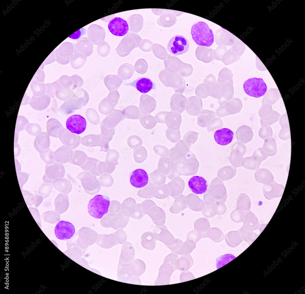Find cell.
<instances>
[{
	"instance_id": "4316f807",
	"label": "cell",
	"mask_w": 305,
	"mask_h": 294,
	"mask_svg": "<svg viewBox=\"0 0 305 294\" xmlns=\"http://www.w3.org/2000/svg\"><path fill=\"white\" fill-rule=\"evenodd\" d=\"M109 45L105 42L101 43L98 47L97 51L98 54L100 56L105 57L109 53Z\"/></svg>"
},
{
	"instance_id": "277c9868",
	"label": "cell",
	"mask_w": 305,
	"mask_h": 294,
	"mask_svg": "<svg viewBox=\"0 0 305 294\" xmlns=\"http://www.w3.org/2000/svg\"><path fill=\"white\" fill-rule=\"evenodd\" d=\"M89 100L87 91L82 88H78L72 93L71 98L65 102V105H67L69 113H70L85 106Z\"/></svg>"
},
{
	"instance_id": "cb8c5ba5",
	"label": "cell",
	"mask_w": 305,
	"mask_h": 294,
	"mask_svg": "<svg viewBox=\"0 0 305 294\" xmlns=\"http://www.w3.org/2000/svg\"><path fill=\"white\" fill-rule=\"evenodd\" d=\"M276 144L275 141L273 142H267L266 140L264 146L263 152L266 156L275 155L276 152Z\"/></svg>"
},
{
	"instance_id": "5bb4252c",
	"label": "cell",
	"mask_w": 305,
	"mask_h": 294,
	"mask_svg": "<svg viewBox=\"0 0 305 294\" xmlns=\"http://www.w3.org/2000/svg\"><path fill=\"white\" fill-rule=\"evenodd\" d=\"M234 133L230 129L223 128L216 131L214 135L215 142L219 145H225L230 143L232 141Z\"/></svg>"
},
{
	"instance_id": "ac0fdd59",
	"label": "cell",
	"mask_w": 305,
	"mask_h": 294,
	"mask_svg": "<svg viewBox=\"0 0 305 294\" xmlns=\"http://www.w3.org/2000/svg\"><path fill=\"white\" fill-rule=\"evenodd\" d=\"M243 220L245 226L249 229H256L258 226L259 222L255 215L249 210L245 214Z\"/></svg>"
},
{
	"instance_id": "8992f818",
	"label": "cell",
	"mask_w": 305,
	"mask_h": 294,
	"mask_svg": "<svg viewBox=\"0 0 305 294\" xmlns=\"http://www.w3.org/2000/svg\"><path fill=\"white\" fill-rule=\"evenodd\" d=\"M75 231V228L73 224L64 221H61L58 223L54 229L56 237L61 240L70 239L74 234Z\"/></svg>"
},
{
	"instance_id": "2e32d148",
	"label": "cell",
	"mask_w": 305,
	"mask_h": 294,
	"mask_svg": "<svg viewBox=\"0 0 305 294\" xmlns=\"http://www.w3.org/2000/svg\"><path fill=\"white\" fill-rule=\"evenodd\" d=\"M93 47L92 42L86 37L81 38L78 39L74 45L75 51L83 53L87 56L92 53Z\"/></svg>"
},
{
	"instance_id": "d4e9b609",
	"label": "cell",
	"mask_w": 305,
	"mask_h": 294,
	"mask_svg": "<svg viewBox=\"0 0 305 294\" xmlns=\"http://www.w3.org/2000/svg\"><path fill=\"white\" fill-rule=\"evenodd\" d=\"M116 105V104L112 102L107 97H106L100 102L99 106V109L100 111L101 110H112Z\"/></svg>"
},
{
	"instance_id": "9c48e42d",
	"label": "cell",
	"mask_w": 305,
	"mask_h": 294,
	"mask_svg": "<svg viewBox=\"0 0 305 294\" xmlns=\"http://www.w3.org/2000/svg\"><path fill=\"white\" fill-rule=\"evenodd\" d=\"M284 190V186L274 181L270 184L264 185L262 188L263 195L268 200L282 196Z\"/></svg>"
},
{
	"instance_id": "4dcf8cb0",
	"label": "cell",
	"mask_w": 305,
	"mask_h": 294,
	"mask_svg": "<svg viewBox=\"0 0 305 294\" xmlns=\"http://www.w3.org/2000/svg\"><path fill=\"white\" fill-rule=\"evenodd\" d=\"M86 29L82 28L78 30L75 33L69 37V38L73 39H77L86 33Z\"/></svg>"
},
{
	"instance_id": "30bf717a",
	"label": "cell",
	"mask_w": 305,
	"mask_h": 294,
	"mask_svg": "<svg viewBox=\"0 0 305 294\" xmlns=\"http://www.w3.org/2000/svg\"><path fill=\"white\" fill-rule=\"evenodd\" d=\"M148 181L147 173L142 169H137L133 171L130 179L131 184L136 188H141L145 186L148 184Z\"/></svg>"
},
{
	"instance_id": "d6986e66",
	"label": "cell",
	"mask_w": 305,
	"mask_h": 294,
	"mask_svg": "<svg viewBox=\"0 0 305 294\" xmlns=\"http://www.w3.org/2000/svg\"><path fill=\"white\" fill-rule=\"evenodd\" d=\"M71 60L72 67L76 69H77L84 65L86 60V56L83 53L76 52L74 50Z\"/></svg>"
},
{
	"instance_id": "ba28073f",
	"label": "cell",
	"mask_w": 305,
	"mask_h": 294,
	"mask_svg": "<svg viewBox=\"0 0 305 294\" xmlns=\"http://www.w3.org/2000/svg\"><path fill=\"white\" fill-rule=\"evenodd\" d=\"M108 28L112 34L118 36L124 35L129 30L127 22L122 18L118 17L114 18L109 22Z\"/></svg>"
},
{
	"instance_id": "83f0119b",
	"label": "cell",
	"mask_w": 305,
	"mask_h": 294,
	"mask_svg": "<svg viewBox=\"0 0 305 294\" xmlns=\"http://www.w3.org/2000/svg\"><path fill=\"white\" fill-rule=\"evenodd\" d=\"M142 246L145 249L152 250L155 247L156 242L152 238H148L145 239H142Z\"/></svg>"
},
{
	"instance_id": "7402d4cb",
	"label": "cell",
	"mask_w": 305,
	"mask_h": 294,
	"mask_svg": "<svg viewBox=\"0 0 305 294\" xmlns=\"http://www.w3.org/2000/svg\"><path fill=\"white\" fill-rule=\"evenodd\" d=\"M239 206L243 210L246 211L249 210L251 206V201L249 197L246 194H242L239 200Z\"/></svg>"
},
{
	"instance_id": "3957f363",
	"label": "cell",
	"mask_w": 305,
	"mask_h": 294,
	"mask_svg": "<svg viewBox=\"0 0 305 294\" xmlns=\"http://www.w3.org/2000/svg\"><path fill=\"white\" fill-rule=\"evenodd\" d=\"M244 91L248 95L256 98L263 96L266 92V84L261 78L253 77L249 78L244 83Z\"/></svg>"
},
{
	"instance_id": "52a82bcc",
	"label": "cell",
	"mask_w": 305,
	"mask_h": 294,
	"mask_svg": "<svg viewBox=\"0 0 305 294\" xmlns=\"http://www.w3.org/2000/svg\"><path fill=\"white\" fill-rule=\"evenodd\" d=\"M86 125L87 122L85 119L78 114L70 116L66 122L67 129L71 132L77 134L83 132L86 129Z\"/></svg>"
},
{
	"instance_id": "f1b7e54d",
	"label": "cell",
	"mask_w": 305,
	"mask_h": 294,
	"mask_svg": "<svg viewBox=\"0 0 305 294\" xmlns=\"http://www.w3.org/2000/svg\"><path fill=\"white\" fill-rule=\"evenodd\" d=\"M253 158L257 162H260L266 158L267 156L265 154L261 148L255 151L253 155Z\"/></svg>"
},
{
	"instance_id": "603a6c76",
	"label": "cell",
	"mask_w": 305,
	"mask_h": 294,
	"mask_svg": "<svg viewBox=\"0 0 305 294\" xmlns=\"http://www.w3.org/2000/svg\"><path fill=\"white\" fill-rule=\"evenodd\" d=\"M235 258L231 254H226L222 255L216 259V266L217 269L222 267L231 262Z\"/></svg>"
},
{
	"instance_id": "f546056e",
	"label": "cell",
	"mask_w": 305,
	"mask_h": 294,
	"mask_svg": "<svg viewBox=\"0 0 305 294\" xmlns=\"http://www.w3.org/2000/svg\"><path fill=\"white\" fill-rule=\"evenodd\" d=\"M72 77L73 78L74 86L75 89L77 87H80L82 85L83 81L82 78L77 75H74Z\"/></svg>"
},
{
	"instance_id": "7c38bea8",
	"label": "cell",
	"mask_w": 305,
	"mask_h": 294,
	"mask_svg": "<svg viewBox=\"0 0 305 294\" xmlns=\"http://www.w3.org/2000/svg\"><path fill=\"white\" fill-rule=\"evenodd\" d=\"M87 34L89 39L95 45H99L104 41L105 30L97 25H91L88 29Z\"/></svg>"
},
{
	"instance_id": "44dd1931",
	"label": "cell",
	"mask_w": 305,
	"mask_h": 294,
	"mask_svg": "<svg viewBox=\"0 0 305 294\" xmlns=\"http://www.w3.org/2000/svg\"><path fill=\"white\" fill-rule=\"evenodd\" d=\"M145 267L143 261L139 259L135 260L133 262L132 266L133 275L139 276L144 272Z\"/></svg>"
},
{
	"instance_id": "4fadbf2b",
	"label": "cell",
	"mask_w": 305,
	"mask_h": 294,
	"mask_svg": "<svg viewBox=\"0 0 305 294\" xmlns=\"http://www.w3.org/2000/svg\"><path fill=\"white\" fill-rule=\"evenodd\" d=\"M135 87L137 90L142 93H146L151 90L155 89V84L150 79L145 77L138 78L133 82L125 84Z\"/></svg>"
},
{
	"instance_id": "7a4b0ae2",
	"label": "cell",
	"mask_w": 305,
	"mask_h": 294,
	"mask_svg": "<svg viewBox=\"0 0 305 294\" xmlns=\"http://www.w3.org/2000/svg\"><path fill=\"white\" fill-rule=\"evenodd\" d=\"M109 197L105 195H97L89 202L88 211L90 215L96 219H100L107 213L110 205Z\"/></svg>"
},
{
	"instance_id": "e0dca14e",
	"label": "cell",
	"mask_w": 305,
	"mask_h": 294,
	"mask_svg": "<svg viewBox=\"0 0 305 294\" xmlns=\"http://www.w3.org/2000/svg\"><path fill=\"white\" fill-rule=\"evenodd\" d=\"M255 177L257 182L264 185L270 184L274 181L272 173L266 169H261L256 171L255 173Z\"/></svg>"
},
{
	"instance_id": "6da1fadb",
	"label": "cell",
	"mask_w": 305,
	"mask_h": 294,
	"mask_svg": "<svg viewBox=\"0 0 305 294\" xmlns=\"http://www.w3.org/2000/svg\"><path fill=\"white\" fill-rule=\"evenodd\" d=\"M191 34L194 41L199 45L209 47L214 42L213 31L204 22L199 21L193 25Z\"/></svg>"
},
{
	"instance_id": "9a60e30c",
	"label": "cell",
	"mask_w": 305,
	"mask_h": 294,
	"mask_svg": "<svg viewBox=\"0 0 305 294\" xmlns=\"http://www.w3.org/2000/svg\"><path fill=\"white\" fill-rule=\"evenodd\" d=\"M174 266L172 264L164 261L160 269L157 281L161 284L169 283L170 278L174 271Z\"/></svg>"
},
{
	"instance_id": "484cf974",
	"label": "cell",
	"mask_w": 305,
	"mask_h": 294,
	"mask_svg": "<svg viewBox=\"0 0 305 294\" xmlns=\"http://www.w3.org/2000/svg\"><path fill=\"white\" fill-rule=\"evenodd\" d=\"M195 244V243L192 241L185 242L178 251V253L183 255L191 252L194 249Z\"/></svg>"
},
{
	"instance_id": "ffe728a7",
	"label": "cell",
	"mask_w": 305,
	"mask_h": 294,
	"mask_svg": "<svg viewBox=\"0 0 305 294\" xmlns=\"http://www.w3.org/2000/svg\"><path fill=\"white\" fill-rule=\"evenodd\" d=\"M118 79V76L115 75H109L105 77L104 82L109 91H114L117 89L119 86Z\"/></svg>"
},
{
	"instance_id": "5b68a950",
	"label": "cell",
	"mask_w": 305,
	"mask_h": 294,
	"mask_svg": "<svg viewBox=\"0 0 305 294\" xmlns=\"http://www.w3.org/2000/svg\"><path fill=\"white\" fill-rule=\"evenodd\" d=\"M189 46V41L181 35H177L170 40L167 48L171 54L178 56L187 52Z\"/></svg>"
},
{
	"instance_id": "8fae6325",
	"label": "cell",
	"mask_w": 305,
	"mask_h": 294,
	"mask_svg": "<svg viewBox=\"0 0 305 294\" xmlns=\"http://www.w3.org/2000/svg\"><path fill=\"white\" fill-rule=\"evenodd\" d=\"M188 185L191 190L197 194L205 193L208 186L207 181L205 178L198 176L192 177L188 181Z\"/></svg>"
}]
</instances>
